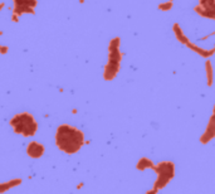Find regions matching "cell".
<instances>
[{
	"label": "cell",
	"instance_id": "6da1fadb",
	"mask_svg": "<svg viewBox=\"0 0 215 194\" xmlns=\"http://www.w3.org/2000/svg\"><path fill=\"white\" fill-rule=\"evenodd\" d=\"M55 141L60 150L67 154H74L83 145V132L73 126L62 125L58 127Z\"/></svg>",
	"mask_w": 215,
	"mask_h": 194
},
{
	"label": "cell",
	"instance_id": "7a4b0ae2",
	"mask_svg": "<svg viewBox=\"0 0 215 194\" xmlns=\"http://www.w3.org/2000/svg\"><path fill=\"white\" fill-rule=\"evenodd\" d=\"M10 125L15 132L23 134L24 136H32L37 131V122L29 114H20L12 119Z\"/></svg>",
	"mask_w": 215,
	"mask_h": 194
},
{
	"label": "cell",
	"instance_id": "3957f363",
	"mask_svg": "<svg viewBox=\"0 0 215 194\" xmlns=\"http://www.w3.org/2000/svg\"><path fill=\"white\" fill-rule=\"evenodd\" d=\"M156 171L159 174V178H157V181L155 184V188L161 189L169 183L170 179H172V176H174V164L172 163L159 164L157 168H156Z\"/></svg>",
	"mask_w": 215,
	"mask_h": 194
},
{
	"label": "cell",
	"instance_id": "277c9868",
	"mask_svg": "<svg viewBox=\"0 0 215 194\" xmlns=\"http://www.w3.org/2000/svg\"><path fill=\"white\" fill-rule=\"evenodd\" d=\"M43 153H44V146L42 144L33 141V143H30L28 145V154H29L30 158L38 159V158H40L43 155Z\"/></svg>",
	"mask_w": 215,
	"mask_h": 194
},
{
	"label": "cell",
	"instance_id": "5b68a950",
	"mask_svg": "<svg viewBox=\"0 0 215 194\" xmlns=\"http://www.w3.org/2000/svg\"><path fill=\"white\" fill-rule=\"evenodd\" d=\"M146 166H152V163H150L147 159H142L140 163H139V169H146Z\"/></svg>",
	"mask_w": 215,
	"mask_h": 194
},
{
	"label": "cell",
	"instance_id": "8992f818",
	"mask_svg": "<svg viewBox=\"0 0 215 194\" xmlns=\"http://www.w3.org/2000/svg\"><path fill=\"white\" fill-rule=\"evenodd\" d=\"M147 194H155V190H151V191H149Z\"/></svg>",
	"mask_w": 215,
	"mask_h": 194
}]
</instances>
